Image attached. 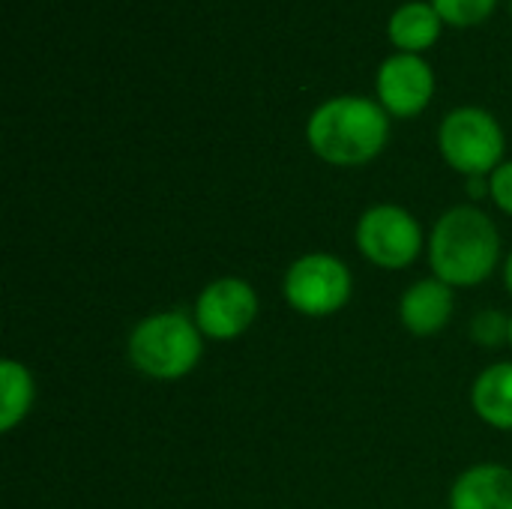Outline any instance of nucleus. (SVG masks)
I'll list each match as a JSON object with an SVG mask.
<instances>
[{
	"label": "nucleus",
	"mask_w": 512,
	"mask_h": 509,
	"mask_svg": "<svg viewBox=\"0 0 512 509\" xmlns=\"http://www.w3.org/2000/svg\"><path fill=\"white\" fill-rule=\"evenodd\" d=\"M306 138L315 156L330 165H363L384 150L390 138V117L375 99L333 96L312 111Z\"/></svg>",
	"instance_id": "obj_1"
},
{
	"label": "nucleus",
	"mask_w": 512,
	"mask_h": 509,
	"mask_svg": "<svg viewBox=\"0 0 512 509\" xmlns=\"http://www.w3.org/2000/svg\"><path fill=\"white\" fill-rule=\"evenodd\" d=\"M498 258L501 234L483 210L453 207L435 222L429 243L435 279L453 288H468L489 279L498 267Z\"/></svg>",
	"instance_id": "obj_2"
},
{
	"label": "nucleus",
	"mask_w": 512,
	"mask_h": 509,
	"mask_svg": "<svg viewBox=\"0 0 512 509\" xmlns=\"http://www.w3.org/2000/svg\"><path fill=\"white\" fill-rule=\"evenodd\" d=\"M204 342L198 324L180 312H159L144 318L129 336V360L138 372L174 381L189 375L201 360Z\"/></svg>",
	"instance_id": "obj_3"
},
{
	"label": "nucleus",
	"mask_w": 512,
	"mask_h": 509,
	"mask_svg": "<svg viewBox=\"0 0 512 509\" xmlns=\"http://www.w3.org/2000/svg\"><path fill=\"white\" fill-rule=\"evenodd\" d=\"M438 147L450 168L465 177H483L501 165L507 138L495 114L477 105H462L441 120Z\"/></svg>",
	"instance_id": "obj_4"
},
{
	"label": "nucleus",
	"mask_w": 512,
	"mask_h": 509,
	"mask_svg": "<svg viewBox=\"0 0 512 509\" xmlns=\"http://www.w3.org/2000/svg\"><path fill=\"white\" fill-rule=\"evenodd\" d=\"M351 297V273L348 267L324 252L303 255L288 267L285 276V300L309 318L336 315Z\"/></svg>",
	"instance_id": "obj_5"
},
{
	"label": "nucleus",
	"mask_w": 512,
	"mask_h": 509,
	"mask_svg": "<svg viewBox=\"0 0 512 509\" xmlns=\"http://www.w3.org/2000/svg\"><path fill=\"white\" fill-rule=\"evenodd\" d=\"M357 246L375 267L402 270L420 255L423 231L408 210L396 204H378L360 216Z\"/></svg>",
	"instance_id": "obj_6"
},
{
	"label": "nucleus",
	"mask_w": 512,
	"mask_h": 509,
	"mask_svg": "<svg viewBox=\"0 0 512 509\" xmlns=\"http://www.w3.org/2000/svg\"><path fill=\"white\" fill-rule=\"evenodd\" d=\"M258 315V294L243 279H216L210 282L195 303V324L201 336L228 342L252 327Z\"/></svg>",
	"instance_id": "obj_7"
},
{
	"label": "nucleus",
	"mask_w": 512,
	"mask_h": 509,
	"mask_svg": "<svg viewBox=\"0 0 512 509\" xmlns=\"http://www.w3.org/2000/svg\"><path fill=\"white\" fill-rule=\"evenodd\" d=\"M375 93L387 114L417 117L435 96V72L420 54L396 51L378 66Z\"/></svg>",
	"instance_id": "obj_8"
},
{
	"label": "nucleus",
	"mask_w": 512,
	"mask_h": 509,
	"mask_svg": "<svg viewBox=\"0 0 512 509\" xmlns=\"http://www.w3.org/2000/svg\"><path fill=\"white\" fill-rule=\"evenodd\" d=\"M453 306H456L453 285L441 279H423L405 291L399 303V318L405 330H411L414 336H432L447 327Z\"/></svg>",
	"instance_id": "obj_9"
},
{
	"label": "nucleus",
	"mask_w": 512,
	"mask_h": 509,
	"mask_svg": "<svg viewBox=\"0 0 512 509\" xmlns=\"http://www.w3.org/2000/svg\"><path fill=\"white\" fill-rule=\"evenodd\" d=\"M450 509H512V471L504 465H477L465 471L453 483Z\"/></svg>",
	"instance_id": "obj_10"
},
{
	"label": "nucleus",
	"mask_w": 512,
	"mask_h": 509,
	"mask_svg": "<svg viewBox=\"0 0 512 509\" xmlns=\"http://www.w3.org/2000/svg\"><path fill=\"white\" fill-rule=\"evenodd\" d=\"M441 24H444V18L438 15L432 0H408L393 9V15L387 21V33L399 51L420 54L423 48L438 42Z\"/></svg>",
	"instance_id": "obj_11"
},
{
	"label": "nucleus",
	"mask_w": 512,
	"mask_h": 509,
	"mask_svg": "<svg viewBox=\"0 0 512 509\" xmlns=\"http://www.w3.org/2000/svg\"><path fill=\"white\" fill-rule=\"evenodd\" d=\"M471 405L483 423L512 432V363H495L474 381Z\"/></svg>",
	"instance_id": "obj_12"
},
{
	"label": "nucleus",
	"mask_w": 512,
	"mask_h": 509,
	"mask_svg": "<svg viewBox=\"0 0 512 509\" xmlns=\"http://www.w3.org/2000/svg\"><path fill=\"white\" fill-rule=\"evenodd\" d=\"M33 378L18 360L0 363V429L12 432L33 405Z\"/></svg>",
	"instance_id": "obj_13"
},
{
	"label": "nucleus",
	"mask_w": 512,
	"mask_h": 509,
	"mask_svg": "<svg viewBox=\"0 0 512 509\" xmlns=\"http://www.w3.org/2000/svg\"><path fill=\"white\" fill-rule=\"evenodd\" d=\"M432 6L438 9V15L447 24L471 27V24L486 21L492 15V9L498 6V0H432Z\"/></svg>",
	"instance_id": "obj_14"
},
{
	"label": "nucleus",
	"mask_w": 512,
	"mask_h": 509,
	"mask_svg": "<svg viewBox=\"0 0 512 509\" xmlns=\"http://www.w3.org/2000/svg\"><path fill=\"white\" fill-rule=\"evenodd\" d=\"M471 333L477 342L483 345H501L504 336L510 339V321L501 318V312H483L474 324H471Z\"/></svg>",
	"instance_id": "obj_15"
},
{
	"label": "nucleus",
	"mask_w": 512,
	"mask_h": 509,
	"mask_svg": "<svg viewBox=\"0 0 512 509\" xmlns=\"http://www.w3.org/2000/svg\"><path fill=\"white\" fill-rule=\"evenodd\" d=\"M489 192H492L495 204H498L504 213H510L512 216V162H501V165L492 171V177H489Z\"/></svg>",
	"instance_id": "obj_16"
},
{
	"label": "nucleus",
	"mask_w": 512,
	"mask_h": 509,
	"mask_svg": "<svg viewBox=\"0 0 512 509\" xmlns=\"http://www.w3.org/2000/svg\"><path fill=\"white\" fill-rule=\"evenodd\" d=\"M504 279H507V288H510L512 294V252L510 258H507V267H504Z\"/></svg>",
	"instance_id": "obj_17"
},
{
	"label": "nucleus",
	"mask_w": 512,
	"mask_h": 509,
	"mask_svg": "<svg viewBox=\"0 0 512 509\" xmlns=\"http://www.w3.org/2000/svg\"><path fill=\"white\" fill-rule=\"evenodd\" d=\"M510 345H512V318H510Z\"/></svg>",
	"instance_id": "obj_18"
}]
</instances>
